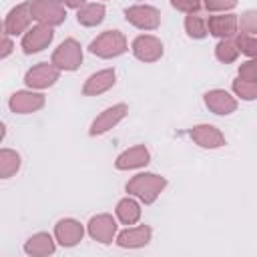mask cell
Masks as SVG:
<instances>
[{
  "instance_id": "1",
  "label": "cell",
  "mask_w": 257,
  "mask_h": 257,
  "mask_svg": "<svg viewBox=\"0 0 257 257\" xmlns=\"http://www.w3.org/2000/svg\"><path fill=\"white\" fill-rule=\"evenodd\" d=\"M167 187V179L159 177L155 173H139L126 183V193L139 197L143 203L151 205L157 201L161 191Z\"/></svg>"
},
{
  "instance_id": "2",
  "label": "cell",
  "mask_w": 257,
  "mask_h": 257,
  "mask_svg": "<svg viewBox=\"0 0 257 257\" xmlns=\"http://www.w3.org/2000/svg\"><path fill=\"white\" fill-rule=\"evenodd\" d=\"M88 50L100 58H114L126 52V38L120 30H106L90 42Z\"/></svg>"
},
{
  "instance_id": "3",
  "label": "cell",
  "mask_w": 257,
  "mask_h": 257,
  "mask_svg": "<svg viewBox=\"0 0 257 257\" xmlns=\"http://www.w3.org/2000/svg\"><path fill=\"white\" fill-rule=\"evenodd\" d=\"M28 2H30L32 18L38 24L58 26L66 20V10L62 8L60 0H28Z\"/></svg>"
},
{
  "instance_id": "4",
  "label": "cell",
  "mask_w": 257,
  "mask_h": 257,
  "mask_svg": "<svg viewBox=\"0 0 257 257\" xmlns=\"http://www.w3.org/2000/svg\"><path fill=\"white\" fill-rule=\"evenodd\" d=\"M50 62L58 68V70H76L82 62V50L80 44L74 38H66L64 42L58 44V48L52 52Z\"/></svg>"
},
{
  "instance_id": "5",
  "label": "cell",
  "mask_w": 257,
  "mask_h": 257,
  "mask_svg": "<svg viewBox=\"0 0 257 257\" xmlns=\"http://www.w3.org/2000/svg\"><path fill=\"white\" fill-rule=\"evenodd\" d=\"M124 18H126L133 26H137V28H141V30H155V28H159V24H161V14H159V10L153 8V6H147V4H137V6L126 8V10H124Z\"/></svg>"
},
{
  "instance_id": "6",
  "label": "cell",
  "mask_w": 257,
  "mask_h": 257,
  "mask_svg": "<svg viewBox=\"0 0 257 257\" xmlns=\"http://www.w3.org/2000/svg\"><path fill=\"white\" fill-rule=\"evenodd\" d=\"M54 38V30L48 24H36L32 28H28L22 36V50L26 54H34L44 50Z\"/></svg>"
},
{
  "instance_id": "7",
  "label": "cell",
  "mask_w": 257,
  "mask_h": 257,
  "mask_svg": "<svg viewBox=\"0 0 257 257\" xmlns=\"http://www.w3.org/2000/svg\"><path fill=\"white\" fill-rule=\"evenodd\" d=\"M126 112H128V108H126L124 102H118V104H114V106L104 108V110L92 120L90 131H88L90 137H96V135H102V133L110 131L112 126H116V124L126 116Z\"/></svg>"
},
{
  "instance_id": "8",
  "label": "cell",
  "mask_w": 257,
  "mask_h": 257,
  "mask_svg": "<svg viewBox=\"0 0 257 257\" xmlns=\"http://www.w3.org/2000/svg\"><path fill=\"white\" fill-rule=\"evenodd\" d=\"M32 12H30V2H24V4H18L14 6L6 20H4V34L8 36H16V34H22L28 30L30 22H32Z\"/></svg>"
},
{
  "instance_id": "9",
  "label": "cell",
  "mask_w": 257,
  "mask_h": 257,
  "mask_svg": "<svg viewBox=\"0 0 257 257\" xmlns=\"http://www.w3.org/2000/svg\"><path fill=\"white\" fill-rule=\"evenodd\" d=\"M58 74H60V70L50 62H40V64H36V66H32L28 72H26V76H24V82H26V86H30V88H48V86H52L56 80H58Z\"/></svg>"
},
{
  "instance_id": "10",
  "label": "cell",
  "mask_w": 257,
  "mask_h": 257,
  "mask_svg": "<svg viewBox=\"0 0 257 257\" xmlns=\"http://www.w3.org/2000/svg\"><path fill=\"white\" fill-rule=\"evenodd\" d=\"M133 54L143 62H155L163 56V42L157 36L141 34L133 40Z\"/></svg>"
},
{
  "instance_id": "11",
  "label": "cell",
  "mask_w": 257,
  "mask_h": 257,
  "mask_svg": "<svg viewBox=\"0 0 257 257\" xmlns=\"http://www.w3.org/2000/svg\"><path fill=\"white\" fill-rule=\"evenodd\" d=\"M8 106H10L12 112H18V114L34 112V110L44 106V94L32 92V90H20V92H14L10 96Z\"/></svg>"
},
{
  "instance_id": "12",
  "label": "cell",
  "mask_w": 257,
  "mask_h": 257,
  "mask_svg": "<svg viewBox=\"0 0 257 257\" xmlns=\"http://www.w3.org/2000/svg\"><path fill=\"white\" fill-rule=\"evenodd\" d=\"M88 235L98 243H112L116 235V223L110 215H96L88 221Z\"/></svg>"
},
{
  "instance_id": "13",
  "label": "cell",
  "mask_w": 257,
  "mask_h": 257,
  "mask_svg": "<svg viewBox=\"0 0 257 257\" xmlns=\"http://www.w3.org/2000/svg\"><path fill=\"white\" fill-rule=\"evenodd\" d=\"M207 28H209V34L217 38H231L237 34L239 18L237 14H213L207 18Z\"/></svg>"
},
{
  "instance_id": "14",
  "label": "cell",
  "mask_w": 257,
  "mask_h": 257,
  "mask_svg": "<svg viewBox=\"0 0 257 257\" xmlns=\"http://www.w3.org/2000/svg\"><path fill=\"white\" fill-rule=\"evenodd\" d=\"M191 139L203 149H219L225 145L223 133L213 124H197L191 128Z\"/></svg>"
},
{
  "instance_id": "15",
  "label": "cell",
  "mask_w": 257,
  "mask_h": 257,
  "mask_svg": "<svg viewBox=\"0 0 257 257\" xmlns=\"http://www.w3.org/2000/svg\"><path fill=\"white\" fill-rule=\"evenodd\" d=\"M84 235V229L74 219H60L54 227V237L62 247H74Z\"/></svg>"
},
{
  "instance_id": "16",
  "label": "cell",
  "mask_w": 257,
  "mask_h": 257,
  "mask_svg": "<svg viewBox=\"0 0 257 257\" xmlns=\"http://www.w3.org/2000/svg\"><path fill=\"white\" fill-rule=\"evenodd\" d=\"M151 159V153L145 145H137V147H131L126 149L124 153H120L114 161V167L118 171H126V169H139V167H145Z\"/></svg>"
},
{
  "instance_id": "17",
  "label": "cell",
  "mask_w": 257,
  "mask_h": 257,
  "mask_svg": "<svg viewBox=\"0 0 257 257\" xmlns=\"http://www.w3.org/2000/svg\"><path fill=\"white\" fill-rule=\"evenodd\" d=\"M151 227L149 225H139V227H128L124 231H120L116 235V245L118 247H128V249H137V247H145L151 241Z\"/></svg>"
},
{
  "instance_id": "18",
  "label": "cell",
  "mask_w": 257,
  "mask_h": 257,
  "mask_svg": "<svg viewBox=\"0 0 257 257\" xmlns=\"http://www.w3.org/2000/svg\"><path fill=\"white\" fill-rule=\"evenodd\" d=\"M205 104L215 114H231V112L237 110V100L227 90H221V88L209 90L205 94Z\"/></svg>"
},
{
  "instance_id": "19",
  "label": "cell",
  "mask_w": 257,
  "mask_h": 257,
  "mask_svg": "<svg viewBox=\"0 0 257 257\" xmlns=\"http://www.w3.org/2000/svg\"><path fill=\"white\" fill-rule=\"evenodd\" d=\"M114 78H116V74H114L112 68L98 70V72H94V74H90V76L86 78V82H84V86H82V94H86V96H96V94H100V92H106V90L114 84Z\"/></svg>"
},
{
  "instance_id": "20",
  "label": "cell",
  "mask_w": 257,
  "mask_h": 257,
  "mask_svg": "<svg viewBox=\"0 0 257 257\" xmlns=\"http://www.w3.org/2000/svg\"><path fill=\"white\" fill-rule=\"evenodd\" d=\"M54 239L48 235V233H36L32 235L26 245H24V251L28 255H36V257H42V255H52L54 253Z\"/></svg>"
},
{
  "instance_id": "21",
  "label": "cell",
  "mask_w": 257,
  "mask_h": 257,
  "mask_svg": "<svg viewBox=\"0 0 257 257\" xmlns=\"http://www.w3.org/2000/svg\"><path fill=\"white\" fill-rule=\"evenodd\" d=\"M78 24L82 26H96L104 20V6L100 2H90V4H84L78 8Z\"/></svg>"
},
{
  "instance_id": "22",
  "label": "cell",
  "mask_w": 257,
  "mask_h": 257,
  "mask_svg": "<svg viewBox=\"0 0 257 257\" xmlns=\"http://www.w3.org/2000/svg\"><path fill=\"white\" fill-rule=\"evenodd\" d=\"M116 217L122 225H135L139 219H141V207L135 199L131 197H124L118 201L116 205Z\"/></svg>"
},
{
  "instance_id": "23",
  "label": "cell",
  "mask_w": 257,
  "mask_h": 257,
  "mask_svg": "<svg viewBox=\"0 0 257 257\" xmlns=\"http://www.w3.org/2000/svg\"><path fill=\"white\" fill-rule=\"evenodd\" d=\"M185 30L191 38H205L209 34V28H207V18L199 12H191L187 14L185 18Z\"/></svg>"
},
{
  "instance_id": "24",
  "label": "cell",
  "mask_w": 257,
  "mask_h": 257,
  "mask_svg": "<svg viewBox=\"0 0 257 257\" xmlns=\"http://www.w3.org/2000/svg\"><path fill=\"white\" fill-rule=\"evenodd\" d=\"M18 169H20V155L16 151L2 149L0 151V177L10 179L14 173H18Z\"/></svg>"
},
{
  "instance_id": "25",
  "label": "cell",
  "mask_w": 257,
  "mask_h": 257,
  "mask_svg": "<svg viewBox=\"0 0 257 257\" xmlns=\"http://www.w3.org/2000/svg\"><path fill=\"white\" fill-rule=\"evenodd\" d=\"M239 54H241V52H239V46H237L235 38H221L219 44L215 46V56H217L221 62H225V64L235 62Z\"/></svg>"
},
{
  "instance_id": "26",
  "label": "cell",
  "mask_w": 257,
  "mask_h": 257,
  "mask_svg": "<svg viewBox=\"0 0 257 257\" xmlns=\"http://www.w3.org/2000/svg\"><path fill=\"white\" fill-rule=\"evenodd\" d=\"M235 42L239 46V52H243L249 58H255L257 60V36H251V34L241 32V34L235 36Z\"/></svg>"
},
{
  "instance_id": "27",
  "label": "cell",
  "mask_w": 257,
  "mask_h": 257,
  "mask_svg": "<svg viewBox=\"0 0 257 257\" xmlns=\"http://www.w3.org/2000/svg\"><path fill=\"white\" fill-rule=\"evenodd\" d=\"M233 90L237 96H241L243 100H253L257 98V82H249L243 78L233 80Z\"/></svg>"
},
{
  "instance_id": "28",
  "label": "cell",
  "mask_w": 257,
  "mask_h": 257,
  "mask_svg": "<svg viewBox=\"0 0 257 257\" xmlns=\"http://www.w3.org/2000/svg\"><path fill=\"white\" fill-rule=\"evenodd\" d=\"M239 26H241V32L251 34V36H257V10L243 12L241 18H239Z\"/></svg>"
},
{
  "instance_id": "29",
  "label": "cell",
  "mask_w": 257,
  "mask_h": 257,
  "mask_svg": "<svg viewBox=\"0 0 257 257\" xmlns=\"http://www.w3.org/2000/svg\"><path fill=\"white\" fill-rule=\"evenodd\" d=\"M239 78L249 80V82H257V60L249 58L247 62H243L239 66Z\"/></svg>"
},
{
  "instance_id": "30",
  "label": "cell",
  "mask_w": 257,
  "mask_h": 257,
  "mask_svg": "<svg viewBox=\"0 0 257 257\" xmlns=\"http://www.w3.org/2000/svg\"><path fill=\"white\" fill-rule=\"evenodd\" d=\"M203 6L209 12H225V10L235 8L237 6V0H205Z\"/></svg>"
},
{
  "instance_id": "31",
  "label": "cell",
  "mask_w": 257,
  "mask_h": 257,
  "mask_svg": "<svg viewBox=\"0 0 257 257\" xmlns=\"http://www.w3.org/2000/svg\"><path fill=\"white\" fill-rule=\"evenodd\" d=\"M171 6L177 8V10H181V12L191 14V12H199L201 0H171Z\"/></svg>"
},
{
  "instance_id": "32",
  "label": "cell",
  "mask_w": 257,
  "mask_h": 257,
  "mask_svg": "<svg viewBox=\"0 0 257 257\" xmlns=\"http://www.w3.org/2000/svg\"><path fill=\"white\" fill-rule=\"evenodd\" d=\"M10 52H12V40L8 38V34H4V48H2V54H0V58H6Z\"/></svg>"
},
{
  "instance_id": "33",
  "label": "cell",
  "mask_w": 257,
  "mask_h": 257,
  "mask_svg": "<svg viewBox=\"0 0 257 257\" xmlns=\"http://www.w3.org/2000/svg\"><path fill=\"white\" fill-rule=\"evenodd\" d=\"M64 6H68V8H80V6H84L86 4V0H60Z\"/></svg>"
}]
</instances>
